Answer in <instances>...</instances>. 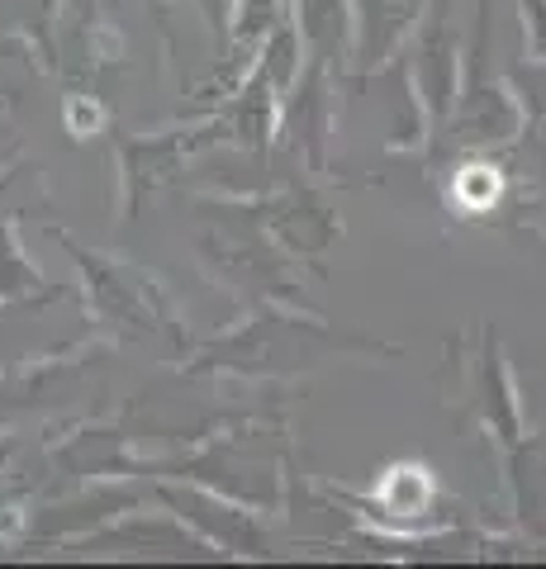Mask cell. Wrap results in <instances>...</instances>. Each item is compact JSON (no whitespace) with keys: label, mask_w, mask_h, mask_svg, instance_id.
I'll return each instance as SVG.
<instances>
[{"label":"cell","mask_w":546,"mask_h":569,"mask_svg":"<svg viewBox=\"0 0 546 569\" xmlns=\"http://www.w3.org/2000/svg\"><path fill=\"white\" fill-rule=\"evenodd\" d=\"M433 498V479L423 466H395L380 485V503L390 512H423Z\"/></svg>","instance_id":"1"},{"label":"cell","mask_w":546,"mask_h":569,"mask_svg":"<svg viewBox=\"0 0 546 569\" xmlns=\"http://www.w3.org/2000/svg\"><path fill=\"white\" fill-rule=\"evenodd\" d=\"M451 194H456V204H466L470 213H480V209H489L499 200V171L495 167H466L461 176H456Z\"/></svg>","instance_id":"2"},{"label":"cell","mask_w":546,"mask_h":569,"mask_svg":"<svg viewBox=\"0 0 546 569\" xmlns=\"http://www.w3.org/2000/svg\"><path fill=\"white\" fill-rule=\"evenodd\" d=\"M67 119H77L81 123V129H96V104H77V110H67Z\"/></svg>","instance_id":"3"}]
</instances>
